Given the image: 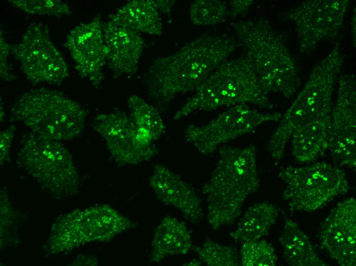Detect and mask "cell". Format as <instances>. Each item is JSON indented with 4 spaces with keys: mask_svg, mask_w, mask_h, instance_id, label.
<instances>
[{
    "mask_svg": "<svg viewBox=\"0 0 356 266\" xmlns=\"http://www.w3.org/2000/svg\"><path fill=\"white\" fill-rule=\"evenodd\" d=\"M342 62L337 45L314 66L270 138L268 149L274 161L282 159L289 141L293 157L302 163L314 161L327 150L332 94Z\"/></svg>",
    "mask_w": 356,
    "mask_h": 266,
    "instance_id": "6da1fadb",
    "label": "cell"
},
{
    "mask_svg": "<svg viewBox=\"0 0 356 266\" xmlns=\"http://www.w3.org/2000/svg\"><path fill=\"white\" fill-rule=\"evenodd\" d=\"M235 49L229 37L204 34L175 53L157 58L147 74L149 95L164 105L179 95L194 92Z\"/></svg>",
    "mask_w": 356,
    "mask_h": 266,
    "instance_id": "7a4b0ae2",
    "label": "cell"
},
{
    "mask_svg": "<svg viewBox=\"0 0 356 266\" xmlns=\"http://www.w3.org/2000/svg\"><path fill=\"white\" fill-rule=\"evenodd\" d=\"M218 153L215 168L202 188L207 219L214 231L233 224L248 197L260 186L254 146H222Z\"/></svg>",
    "mask_w": 356,
    "mask_h": 266,
    "instance_id": "3957f363",
    "label": "cell"
},
{
    "mask_svg": "<svg viewBox=\"0 0 356 266\" xmlns=\"http://www.w3.org/2000/svg\"><path fill=\"white\" fill-rule=\"evenodd\" d=\"M176 112V120L197 111L252 104L271 109L274 104L259 83L253 64L247 57L228 59L221 63Z\"/></svg>",
    "mask_w": 356,
    "mask_h": 266,
    "instance_id": "277c9868",
    "label": "cell"
},
{
    "mask_svg": "<svg viewBox=\"0 0 356 266\" xmlns=\"http://www.w3.org/2000/svg\"><path fill=\"white\" fill-rule=\"evenodd\" d=\"M252 61L259 83L268 94L292 97L300 80L293 59L280 37L265 19L240 20L233 24Z\"/></svg>",
    "mask_w": 356,
    "mask_h": 266,
    "instance_id": "5b68a950",
    "label": "cell"
},
{
    "mask_svg": "<svg viewBox=\"0 0 356 266\" xmlns=\"http://www.w3.org/2000/svg\"><path fill=\"white\" fill-rule=\"evenodd\" d=\"M11 114L31 132L58 141L78 137L87 116L79 103L61 92L46 88L23 92L14 103Z\"/></svg>",
    "mask_w": 356,
    "mask_h": 266,
    "instance_id": "8992f818",
    "label": "cell"
},
{
    "mask_svg": "<svg viewBox=\"0 0 356 266\" xmlns=\"http://www.w3.org/2000/svg\"><path fill=\"white\" fill-rule=\"evenodd\" d=\"M20 144L18 164L44 190L58 198L76 193L78 172L62 143L30 132L22 137Z\"/></svg>",
    "mask_w": 356,
    "mask_h": 266,
    "instance_id": "52a82bcc",
    "label": "cell"
},
{
    "mask_svg": "<svg viewBox=\"0 0 356 266\" xmlns=\"http://www.w3.org/2000/svg\"><path fill=\"white\" fill-rule=\"evenodd\" d=\"M134 227L129 219L107 205L76 210L55 222L47 249L53 254L66 252L92 242L108 241Z\"/></svg>",
    "mask_w": 356,
    "mask_h": 266,
    "instance_id": "ba28073f",
    "label": "cell"
},
{
    "mask_svg": "<svg viewBox=\"0 0 356 266\" xmlns=\"http://www.w3.org/2000/svg\"><path fill=\"white\" fill-rule=\"evenodd\" d=\"M279 176L285 185L283 198L295 211H315L349 189L345 172L324 162L288 166L280 170Z\"/></svg>",
    "mask_w": 356,
    "mask_h": 266,
    "instance_id": "9c48e42d",
    "label": "cell"
},
{
    "mask_svg": "<svg viewBox=\"0 0 356 266\" xmlns=\"http://www.w3.org/2000/svg\"><path fill=\"white\" fill-rule=\"evenodd\" d=\"M11 50L23 73L33 84H60L69 76L64 58L42 24H30Z\"/></svg>",
    "mask_w": 356,
    "mask_h": 266,
    "instance_id": "30bf717a",
    "label": "cell"
},
{
    "mask_svg": "<svg viewBox=\"0 0 356 266\" xmlns=\"http://www.w3.org/2000/svg\"><path fill=\"white\" fill-rule=\"evenodd\" d=\"M282 116L280 113H264L247 104H238L206 124L188 126L184 136L201 154L206 156L222 144L246 135L263 123L280 120Z\"/></svg>",
    "mask_w": 356,
    "mask_h": 266,
    "instance_id": "8fae6325",
    "label": "cell"
},
{
    "mask_svg": "<svg viewBox=\"0 0 356 266\" xmlns=\"http://www.w3.org/2000/svg\"><path fill=\"white\" fill-rule=\"evenodd\" d=\"M92 126L104 141L112 157L120 165L139 164L158 153V148L141 134L129 115L122 112L99 114Z\"/></svg>",
    "mask_w": 356,
    "mask_h": 266,
    "instance_id": "7c38bea8",
    "label": "cell"
},
{
    "mask_svg": "<svg viewBox=\"0 0 356 266\" xmlns=\"http://www.w3.org/2000/svg\"><path fill=\"white\" fill-rule=\"evenodd\" d=\"M336 102L331 109L328 148L338 165L356 167L355 79L345 75L339 81Z\"/></svg>",
    "mask_w": 356,
    "mask_h": 266,
    "instance_id": "4fadbf2b",
    "label": "cell"
},
{
    "mask_svg": "<svg viewBox=\"0 0 356 266\" xmlns=\"http://www.w3.org/2000/svg\"><path fill=\"white\" fill-rule=\"evenodd\" d=\"M347 1H309L289 13L297 27L300 47L314 50L324 40L335 38L342 26Z\"/></svg>",
    "mask_w": 356,
    "mask_h": 266,
    "instance_id": "5bb4252c",
    "label": "cell"
},
{
    "mask_svg": "<svg viewBox=\"0 0 356 266\" xmlns=\"http://www.w3.org/2000/svg\"><path fill=\"white\" fill-rule=\"evenodd\" d=\"M103 23L99 16L73 28L66 36L65 46L78 74L95 87L104 79L106 64Z\"/></svg>",
    "mask_w": 356,
    "mask_h": 266,
    "instance_id": "9a60e30c",
    "label": "cell"
},
{
    "mask_svg": "<svg viewBox=\"0 0 356 266\" xmlns=\"http://www.w3.org/2000/svg\"><path fill=\"white\" fill-rule=\"evenodd\" d=\"M318 237L321 248L340 265H356L355 198L336 205L322 223Z\"/></svg>",
    "mask_w": 356,
    "mask_h": 266,
    "instance_id": "2e32d148",
    "label": "cell"
},
{
    "mask_svg": "<svg viewBox=\"0 0 356 266\" xmlns=\"http://www.w3.org/2000/svg\"><path fill=\"white\" fill-rule=\"evenodd\" d=\"M106 63L115 77L136 73L144 48L140 33L108 18L103 24Z\"/></svg>",
    "mask_w": 356,
    "mask_h": 266,
    "instance_id": "e0dca14e",
    "label": "cell"
},
{
    "mask_svg": "<svg viewBox=\"0 0 356 266\" xmlns=\"http://www.w3.org/2000/svg\"><path fill=\"white\" fill-rule=\"evenodd\" d=\"M149 184L160 201L179 211L186 220L197 224L202 219L203 213L199 197L179 175L158 165L154 167Z\"/></svg>",
    "mask_w": 356,
    "mask_h": 266,
    "instance_id": "ac0fdd59",
    "label": "cell"
},
{
    "mask_svg": "<svg viewBox=\"0 0 356 266\" xmlns=\"http://www.w3.org/2000/svg\"><path fill=\"white\" fill-rule=\"evenodd\" d=\"M192 248V236L186 225L174 217L166 216L154 230L149 259L158 263L169 256L186 255Z\"/></svg>",
    "mask_w": 356,
    "mask_h": 266,
    "instance_id": "d6986e66",
    "label": "cell"
},
{
    "mask_svg": "<svg viewBox=\"0 0 356 266\" xmlns=\"http://www.w3.org/2000/svg\"><path fill=\"white\" fill-rule=\"evenodd\" d=\"M286 263L293 266H326L309 238L294 220L286 218L279 237Z\"/></svg>",
    "mask_w": 356,
    "mask_h": 266,
    "instance_id": "ffe728a7",
    "label": "cell"
},
{
    "mask_svg": "<svg viewBox=\"0 0 356 266\" xmlns=\"http://www.w3.org/2000/svg\"><path fill=\"white\" fill-rule=\"evenodd\" d=\"M108 18L139 33L160 35L163 32L162 19L151 0L129 1Z\"/></svg>",
    "mask_w": 356,
    "mask_h": 266,
    "instance_id": "44dd1931",
    "label": "cell"
},
{
    "mask_svg": "<svg viewBox=\"0 0 356 266\" xmlns=\"http://www.w3.org/2000/svg\"><path fill=\"white\" fill-rule=\"evenodd\" d=\"M278 216V210L272 203L254 204L244 212L230 236L236 242L260 239L269 233Z\"/></svg>",
    "mask_w": 356,
    "mask_h": 266,
    "instance_id": "7402d4cb",
    "label": "cell"
},
{
    "mask_svg": "<svg viewBox=\"0 0 356 266\" xmlns=\"http://www.w3.org/2000/svg\"><path fill=\"white\" fill-rule=\"evenodd\" d=\"M127 103L129 116L143 136L153 143L159 140L166 127L158 109L136 95L129 96Z\"/></svg>",
    "mask_w": 356,
    "mask_h": 266,
    "instance_id": "603a6c76",
    "label": "cell"
},
{
    "mask_svg": "<svg viewBox=\"0 0 356 266\" xmlns=\"http://www.w3.org/2000/svg\"><path fill=\"white\" fill-rule=\"evenodd\" d=\"M194 250L199 259L208 266H236L239 264L235 248L210 238L206 239Z\"/></svg>",
    "mask_w": 356,
    "mask_h": 266,
    "instance_id": "cb8c5ba5",
    "label": "cell"
},
{
    "mask_svg": "<svg viewBox=\"0 0 356 266\" xmlns=\"http://www.w3.org/2000/svg\"><path fill=\"white\" fill-rule=\"evenodd\" d=\"M227 13L225 2L219 0H196L189 9L191 22L197 26H208L221 21Z\"/></svg>",
    "mask_w": 356,
    "mask_h": 266,
    "instance_id": "d4e9b609",
    "label": "cell"
},
{
    "mask_svg": "<svg viewBox=\"0 0 356 266\" xmlns=\"http://www.w3.org/2000/svg\"><path fill=\"white\" fill-rule=\"evenodd\" d=\"M241 263L243 266H275L277 257L273 247L264 239L242 243Z\"/></svg>",
    "mask_w": 356,
    "mask_h": 266,
    "instance_id": "484cf974",
    "label": "cell"
},
{
    "mask_svg": "<svg viewBox=\"0 0 356 266\" xmlns=\"http://www.w3.org/2000/svg\"><path fill=\"white\" fill-rule=\"evenodd\" d=\"M14 7L31 15L61 17L72 14L70 6L60 0H10Z\"/></svg>",
    "mask_w": 356,
    "mask_h": 266,
    "instance_id": "4316f807",
    "label": "cell"
},
{
    "mask_svg": "<svg viewBox=\"0 0 356 266\" xmlns=\"http://www.w3.org/2000/svg\"><path fill=\"white\" fill-rule=\"evenodd\" d=\"M1 77L2 79L10 81L15 79V75L11 72L7 58L11 47L7 42L1 31Z\"/></svg>",
    "mask_w": 356,
    "mask_h": 266,
    "instance_id": "83f0119b",
    "label": "cell"
},
{
    "mask_svg": "<svg viewBox=\"0 0 356 266\" xmlns=\"http://www.w3.org/2000/svg\"><path fill=\"white\" fill-rule=\"evenodd\" d=\"M15 130V127L13 126H11L1 131L0 150L1 164L9 157Z\"/></svg>",
    "mask_w": 356,
    "mask_h": 266,
    "instance_id": "f1b7e54d",
    "label": "cell"
},
{
    "mask_svg": "<svg viewBox=\"0 0 356 266\" xmlns=\"http://www.w3.org/2000/svg\"><path fill=\"white\" fill-rule=\"evenodd\" d=\"M253 3V1H230L229 5L231 16L236 17L244 14Z\"/></svg>",
    "mask_w": 356,
    "mask_h": 266,
    "instance_id": "f546056e",
    "label": "cell"
},
{
    "mask_svg": "<svg viewBox=\"0 0 356 266\" xmlns=\"http://www.w3.org/2000/svg\"><path fill=\"white\" fill-rule=\"evenodd\" d=\"M152 4L161 13L169 15L174 4L173 1L151 0Z\"/></svg>",
    "mask_w": 356,
    "mask_h": 266,
    "instance_id": "4dcf8cb0",
    "label": "cell"
}]
</instances>
